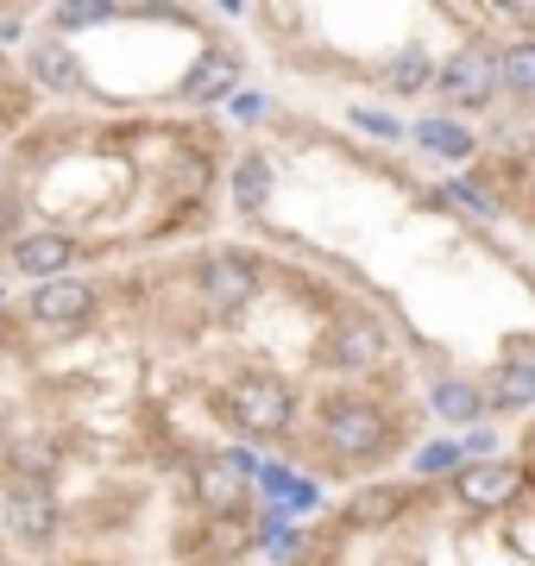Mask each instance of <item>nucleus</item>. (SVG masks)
<instances>
[{
  "instance_id": "nucleus-7",
  "label": "nucleus",
  "mask_w": 535,
  "mask_h": 566,
  "mask_svg": "<svg viewBox=\"0 0 535 566\" xmlns=\"http://www.w3.org/2000/svg\"><path fill=\"white\" fill-rule=\"evenodd\" d=\"M7 523H13V535H20L25 547H44L51 535H57V491L51 485H13V497H7Z\"/></svg>"
},
{
  "instance_id": "nucleus-14",
  "label": "nucleus",
  "mask_w": 535,
  "mask_h": 566,
  "mask_svg": "<svg viewBox=\"0 0 535 566\" xmlns=\"http://www.w3.org/2000/svg\"><path fill=\"white\" fill-rule=\"evenodd\" d=\"M265 196H271V164L259 151H246V158L233 164V202L252 214V208H265Z\"/></svg>"
},
{
  "instance_id": "nucleus-17",
  "label": "nucleus",
  "mask_w": 535,
  "mask_h": 566,
  "mask_svg": "<svg viewBox=\"0 0 535 566\" xmlns=\"http://www.w3.org/2000/svg\"><path fill=\"white\" fill-rule=\"evenodd\" d=\"M434 409H441L448 422H479L485 397H479L473 385H460V378H441V385H434Z\"/></svg>"
},
{
  "instance_id": "nucleus-4",
  "label": "nucleus",
  "mask_w": 535,
  "mask_h": 566,
  "mask_svg": "<svg viewBox=\"0 0 535 566\" xmlns=\"http://www.w3.org/2000/svg\"><path fill=\"white\" fill-rule=\"evenodd\" d=\"M196 290L208 296V308H246L252 296H259V271H252V259H240V252H214V259H202V271H196Z\"/></svg>"
},
{
  "instance_id": "nucleus-12",
  "label": "nucleus",
  "mask_w": 535,
  "mask_h": 566,
  "mask_svg": "<svg viewBox=\"0 0 535 566\" xmlns=\"http://www.w3.org/2000/svg\"><path fill=\"white\" fill-rule=\"evenodd\" d=\"M492 403H497V409H529V403H535V365H529V359L497 365V378H492Z\"/></svg>"
},
{
  "instance_id": "nucleus-1",
  "label": "nucleus",
  "mask_w": 535,
  "mask_h": 566,
  "mask_svg": "<svg viewBox=\"0 0 535 566\" xmlns=\"http://www.w3.org/2000/svg\"><path fill=\"white\" fill-rule=\"evenodd\" d=\"M391 441V422H385V409L366 403V397H334L322 409V447H334L340 460H378Z\"/></svg>"
},
{
  "instance_id": "nucleus-16",
  "label": "nucleus",
  "mask_w": 535,
  "mask_h": 566,
  "mask_svg": "<svg viewBox=\"0 0 535 566\" xmlns=\"http://www.w3.org/2000/svg\"><path fill=\"white\" fill-rule=\"evenodd\" d=\"M32 76L51 82V88H76V57H70V44H32Z\"/></svg>"
},
{
  "instance_id": "nucleus-24",
  "label": "nucleus",
  "mask_w": 535,
  "mask_h": 566,
  "mask_svg": "<svg viewBox=\"0 0 535 566\" xmlns=\"http://www.w3.org/2000/svg\"><path fill=\"white\" fill-rule=\"evenodd\" d=\"M240 542H246V528H240V523H221V528H214V554H240Z\"/></svg>"
},
{
  "instance_id": "nucleus-10",
  "label": "nucleus",
  "mask_w": 535,
  "mask_h": 566,
  "mask_svg": "<svg viewBox=\"0 0 535 566\" xmlns=\"http://www.w3.org/2000/svg\"><path fill=\"white\" fill-rule=\"evenodd\" d=\"M233 88H240V57H233V51H208V57L183 76L177 95H183V102H221Z\"/></svg>"
},
{
  "instance_id": "nucleus-15",
  "label": "nucleus",
  "mask_w": 535,
  "mask_h": 566,
  "mask_svg": "<svg viewBox=\"0 0 535 566\" xmlns=\"http://www.w3.org/2000/svg\"><path fill=\"white\" fill-rule=\"evenodd\" d=\"M416 145L434 151V158H466V151H473V133H466V126H453V120H422V126H416Z\"/></svg>"
},
{
  "instance_id": "nucleus-9",
  "label": "nucleus",
  "mask_w": 535,
  "mask_h": 566,
  "mask_svg": "<svg viewBox=\"0 0 535 566\" xmlns=\"http://www.w3.org/2000/svg\"><path fill=\"white\" fill-rule=\"evenodd\" d=\"M328 359L340 365V371H371V365L385 359V327L366 322V315L340 322V327L328 334Z\"/></svg>"
},
{
  "instance_id": "nucleus-23",
  "label": "nucleus",
  "mask_w": 535,
  "mask_h": 566,
  "mask_svg": "<svg viewBox=\"0 0 535 566\" xmlns=\"http://www.w3.org/2000/svg\"><path fill=\"white\" fill-rule=\"evenodd\" d=\"M353 126H366V133H378V139H397V133H403L391 114H371V107H353Z\"/></svg>"
},
{
  "instance_id": "nucleus-19",
  "label": "nucleus",
  "mask_w": 535,
  "mask_h": 566,
  "mask_svg": "<svg viewBox=\"0 0 535 566\" xmlns=\"http://www.w3.org/2000/svg\"><path fill=\"white\" fill-rule=\"evenodd\" d=\"M385 82H391L397 95H416V88H422V82H429V57H422V51H403V57H391V70H385Z\"/></svg>"
},
{
  "instance_id": "nucleus-20",
  "label": "nucleus",
  "mask_w": 535,
  "mask_h": 566,
  "mask_svg": "<svg viewBox=\"0 0 535 566\" xmlns=\"http://www.w3.org/2000/svg\"><path fill=\"white\" fill-rule=\"evenodd\" d=\"M51 20H57V32H83V25H102V20H114V7H57Z\"/></svg>"
},
{
  "instance_id": "nucleus-11",
  "label": "nucleus",
  "mask_w": 535,
  "mask_h": 566,
  "mask_svg": "<svg viewBox=\"0 0 535 566\" xmlns=\"http://www.w3.org/2000/svg\"><path fill=\"white\" fill-rule=\"evenodd\" d=\"M196 497H202L214 516H227V510L240 504V472H233L227 460H202L196 465Z\"/></svg>"
},
{
  "instance_id": "nucleus-8",
  "label": "nucleus",
  "mask_w": 535,
  "mask_h": 566,
  "mask_svg": "<svg viewBox=\"0 0 535 566\" xmlns=\"http://www.w3.org/2000/svg\"><path fill=\"white\" fill-rule=\"evenodd\" d=\"M76 264V240L70 233H20L13 240V271L32 283H57Z\"/></svg>"
},
{
  "instance_id": "nucleus-21",
  "label": "nucleus",
  "mask_w": 535,
  "mask_h": 566,
  "mask_svg": "<svg viewBox=\"0 0 535 566\" xmlns=\"http://www.w3.org/2000/svg\"><path fill=\"white\" fill-rule=\"evenodd\" d=\"M448 196H453L460 208H466V214H479V221H492V214H497V202H485L473 182H448Z\"/></svg>"
},
{
  "instance_id": "nucleus-26",
  "label": "nucleus",
  "mask_w": 535,
  "mask_h": 566,
  "mask_svg": "<svg viewBox=\"0 0 535 566\" xmlns=\"http://www.w3.org/2000/svg\"><path fill=\"white\" fill-rule=\"evenodd\" d=\"M13 428V403H7V390H0V434Z\"/></svg>"
},
{
  "instance_id": "nucleus-25",
  "label": "nucleus",
  "mask_w": 535,
  "mask_h": 566,
  "mask_svg": "<svg viewBox=\"0 0 535 566\" xmlns=\"http://www.w3.org/2000/svg\"><path fill=\"white\" fill-rule=\"evenodd\" d=\"M233 114H240V120H259V114H265V95H233Z\"/></svg>"
},
{
  "instance_id": "nucleus-2",
  "label": "nucleus",
  "mask_w": 535,
  "mask_h": 566,
  "mask_svg": "<svg viewBox=\"0 0 535 566\" xmlns=\"http://www.w3.org/2000/svg\"><path fill=\"white\" fill-rule=\"evenodd\" d=\"M227 416L246 428V434H284L290 416H296V397L277 378H246V385L227 390Z\"/></svg>"
},
{
  "instance_id": "nucleus-18",
  "label": "nucleus",
  "mask_w": 535,
  "mask_h": 566,
  "mask_svg": "<svg viewBox=\"0 0 535 566\" xmlns=\"http://www.w3.org/2000/svg\"><path fill=\"white\" fill-rule=\"evenodd\" d=\"M497 82H504V88H535V39L529 44H504V57H497Z\"/></svg>"
},
{
  "instance_id": "nucleus-22",
  "label": "nucleus",
  "mask_w": 535,
  "mask_h": 566,
  "mask_svg": "<svg viewBox=\"0 0 535 566\" xmlns=\"http://www.w3.org/2000/svg\"><path fill=\"white\" fill-rule=\"evenodd\" d=\"M453 460H460V447H453V441H434V447H422V460H416V472H448Z\"/></svg>"
},
{
  "instance_id": "nucleus-13",
  "label": "nucleus",
  "mask_w": 535,
  "mask_h": 566,
  "mask_svg": "<svg viewBox=\"0 0 535 566\" xmlns=\"http://www.w3.org/2000/svg\"><path fill=\"white\" fill-rule=\"evenodd\" d=\"M397 510H403V491L371 485V491H359V497L347 504V523H353V528H385V523L397 516Z\"/></svg>"
},
{
  "instance_id": "nucleus-5",
  "label": "nucleus",
  "mask_w": 535,
  "mask_h": 566,
  "mask_svg": "<svg viewBox=\"0 0 535 566\" xmlns=\"http://www.w3.org/2000/svg\"><path fill=\"white\" fill-rule=\"evenodd\" d=\"M516 491H523V472L504 460H479V465H460L453 472V497L466 510H511Z\"/></svg>"
},
{
  "instance_id": "nucleus-6",
  "label": "nucleus",
  "mask_w": 535,
  "mask_h": 566,
  "mask_svg": "<svg viewBox=\"0 0 535 566\" xmlns=\"http://www.w3.org/2000/svg\"><path fill=\"white\" fill-rule=\"evenodd\" d=\"M441 88H448L460 107H485L497 95V57H492V51H479V44L453 51L448 70H441Z\"/></svg>"
},
{
  "instance_id": "nucleus-3",
  "label": "nucleus",
  "mask_w": 535,
  "mask_h": 566,
  "mask_svg": "<svg viewBox=\"0 0 535 566\" xmlns=\"http://www.w3.org/2000/svg\"><path fill=\"white\" fill-rule=\"evenodd\" d=\"M25 308H32V322L51 327V334H63V327H83L88 315H95V283H83V277L39 283V290L25 296Z\"/></svg>"
}]
</instances>
